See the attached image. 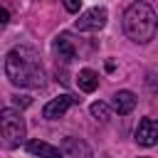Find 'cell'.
<instances>
[{
  "label": "cell",
  "mask_w": 158,
  "mask_h": 158,
  "mask_svg": "<svg viewBox=\"0 0 158 158\" xmlns=\"http://www.w3.org/2000/svg\"><path fill=\"white\" fill-rule=\"evenodd\" d=\"M5 74L10 84L22 89H40L44 84V69L40 54L32 47H15L5 57Z\"/></svg>",
  "instance_id": "6da1fadb"
},
{
  "label": "cell",
  "mask_w": 158,
  "mask_h": 158,
  "mask_svg": "<svg viewBox=\"0 0 158 158\" xmlns=\"http://www.w3.org/2000/svg\"><path fill=\"white\" fill-rule=\"evenodd\" d=\"M156 25L158 20L148 2H133L123 12V32L128 35V40L138 44H146L156 37Z\"/></svg>",
  "instance_id": "7a4b0ae2"
},
{
  "label": "cell",
  "mask_w": 158,
  "mask_h": 158,
  "mask_svg": "<svg viewBox=\"0 0 158 158\" xmlns=\"http://www.w3.org/2000/svg\"><path fill=\"white\" fill-rule=\"evenodd\" d=\"M27 126L22 114H17L15 109H2L0 111V146L2 148H17L25 141Z\"/></svg>",
  "instance_id": "3957f363"
},
{
  "label": "cell",
  "mask_w": 158,
  "mask_h": 158,
  "mask_svg": "<svg viewBox=\"0 0 158 158\" xmlns=\"http://www.w3.org/2000/svg\"><path fill=\"white\" fill-rule=\"evenodd\" d=\"M106 17H109L106 7H91V10H86V12L79 15V20L74 22V27L79 32H99L106 25Z\"/></svg>",
  "instance_id": "277c9868"
},
{
  "label": "cell",
  "mask_w": 158,
  "mask_h": 158,
  "mask_svg": "<svg viewBox=\"0 0 158 158\" xmlns=\"http://www.w3.org/2000/svg\"><path fill=\"white\" fill-rule=\"evenodd\" d=\"M79 99H74L72 94H59V96H54L52 101H47L44 104V109H42V116L44 118H49V121H57V118H62L64 114H67V109L72 106V104H77Z\"/></svg>",
  "instance_id": "5b68a950"
},
{
  "label": "cell",
  "mask_w": 158,
  "mask_h": 158,
  "mask_svg": "<svg viewBox=\"0 0 158 158\" xmlns=\"http://www.w3.org/2000/svg\"><path fill=\"white\" fill-rule=\"evenodd\" d=\"M156 141H158V123L153 118H141L138 128H136V143L151 148V146H156Z\"/></svg>",
  "instance_id": "8992f818"
},
{
  "label": "cell",
  "mask_w": 158,
  "mask_h": 158,
  "mask_svg": "<svg viewBox=\"0 0 158 158\" xmlns=\"http://www.w3.org/2000/svg\"><path fill=\"white\" fill-rule=\"evenodd\" d=\"M64 156H69V158H91V148L84 143V141H79V138H72V136H67L64 141H62V148H59Z\"/></svg>",
  "instance_id": "52a82bcc"
},
{
  "label": "cell",
  "mask_w": 158,
  "mask_h": 158,
  "mask_svg": "<svg viewBox=\"0 0 158 158\" xmlns=\"http://www.w3.org/2000/svg\"><path fill=\"white\" fill-rule=\"evenodd\" d=\"M136 109V94L133 91H116L114 94V111L118 114V116H126V114H131Z\"/></svg>",
  "instance_id": "ba28073f"
},
{
  "label": "cell",
  "mask_w": 158,
  "mask_h": 158,
  "mask_svg": "<svg viewBox=\"0 0 158 158\" xmlns=\"http://www.w3.org/2000/svg\"><path fill=\"white\" fill-rule=\"evenodd\" d=\"M27 153H32V156H37V158H64V153L59 151V148H54V146H49V143H44V141H27Z\"/></svg>",
  "instance_id": "9c48e42d"
},
{
  "label": "cell",
  "mask_w": 158,
  "mask_h": 158,
  "mask_svg": "<svg viewBox=\"0 0 158 158\" xmlns=\"http://www.w3.org/2000/svg\"><path fill=\"white\" fill-rule=\"evenodd\" d=\"M54 52H57L59 59H64V62H72V59L77 57V47L72 44L69 35H59V37L54 40Z\"/></svg>",
  "instance_id": "30bf717a"
},
{
  "label": "cell",
  "mask_w": 158,
  "mask_h": 158,
  "mask_svg": "<svg viewBox=\"0 0 158 158\" xmlns=\"http://www.w3.org/2000/svg\"><path fill=\"white\" fill-rule=\"evenodd\" d=\"M77 84H79L81 91L91 94V91H96V86H99V74H96L94 69H81V72L77 74Z\"/></svg>",
  "instance_id": "8fae6325"
},
{
  "label": "cell",
  "mask_w": 158,
  "mask_h": 158,
  "mask_svg": "<svg viewBox=\"0 0 158 158\" xmlns=\"http://www.w3.org/2000/svg\"><path fill=\"white\" fill-rule=\"evenodd\" d=\"M91 116H94V118H99V121H109L111 109H109L104 101H94V104H91Z\"/></svg>",
  "instance_id": "7c38bea8"
},
{
  "label": "cell",
  "mask_w": 158,
  "mask_h": 158,
  "mask_svg": "<svg viewBox=\"0 0 158 158\" xmlns=\"http://www.w3.org/2000/svg\"><path fill=\"white\" fill-rule=\"evenodd\" d=\"M62 5H64V10H67V12H79L81 0H62Z\"/></svg>",
  "instance_id": "4fadbf2b"
},
{
  "label": "cell",
  "mask_w": 158,
  "mask_h": 158,
  "mask_svg": "<svg viewBox=\"0 0 158 158\" xmlns=\"http://www.w3.org/2000/svg\"><path fill=\"white\" fill-rule=\"evenodd\" d=\"M12 104L20 106V109H25V106L32 104V99H30V96H20V94H15V96H12Z\"/></svg>",
  "instance_id": "5bb4252c"
},
{
  "label": "cell",
  "mask_w": 158,
  "mask_h": 158,
  "mask_svg": "<svg viewBox=\"0 0 158 158\" xmlns=\"http://www.w3.org/2000/svg\"><path fill=\"white\" fill-rule=\"evenodd\" d=\"M7 20H10V15H7V10H5V7H0V25H5Z\"/></svg>",
  "instance_id": "9a60e30c"
},
{
  "label": "cell",
  "mask_w": 158,
  "mask_h": 158,
  "mask_svg": "<svg viewBox=\"0 0 158 158\" xmlns=\"http://www.w3.org/2000/svg\"><path fill=\"white\" fill-rule=\"evenodd\" d=\"M141 158H148V156H141Z\"/></svg>",
  "instance_id": "2e32d148"
}]
</instances>
